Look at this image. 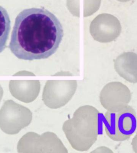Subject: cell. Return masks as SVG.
Segmentation results:
<instances>
[{"mask_svg":"<svg viewBox=\"0 0 137 153\" xmlns=\"http://www.w3.org/2000/svg\"><path fill=\"white\" fill-rule=\"evenodd\" d=\"M64 36L58 19L44 8L24 9L16 18L9 48L18 59H46L54 54Z\"/></svg>","mask_w":137,"mask_h":153,"instance_id":"cell-1","label":"cell"},{"mask_svg":"<svg viewBox=\"0 0 137 153\" xmlns=\"http://www.w3.org/2000/svg\"><path fill=\"white\" fill-rule=\"evenodd\" d=\"M99 112L94 106L78 108L73 117L64 123L62 129L73 149L87 151L97 139Z\"/></svg>","mask_w":137,"mask_h":153,"instance_id":"cell-2","label":"cell"},{"mask_svg":"<svg viewBox=\"0 0 137 153\" xmlns=\"http://www.w3.org/2000/svg\"><path fill=\"white\" fill-rule=\"evenodd\" d=\"M104 124L106 134L111 139L116 142L126 141L136 131V113L129 105L116 112L107 111L104 115Z\"/></svg>","mask_w":137,"mask_h":153,"instance_id":"cell-3","label":"cell"},{"mask_svg":"<svg viewBox=\"0 0 137 153\" xmlns=\"http://www.w3.org/2000/svg\"><path fill=\"white\" fill-rule=\"evenodd\" d=\"M18 152L23 153H68V151L57 135L51 131L40 135L29 132L18 142Z\"/></svg>","mask_w":137,"mask_h":153,"instance_id":"cell-4","label":"cell"},{"mask_svg":"<svg viewBox=\"0 0 137 153\" xmlns=\"http://www.w3.org/2000/svg\"><path fill=\"white\" fill-rule=\"evenodd\" d=\"M32 114L27 107L13 100L6 101L0 109V128L10 135L16 134L31 123Z\"/></svg>","mask_w":137,"mask_h":153,"instance_id":"cell-5","label":"cell"},{"mask_svg":"<svg viewBox=\"0 0 137 153\" xmlns=\"http://www.w3.org/2000/svg\"><path fill=\"white\" fill-rule=\"evenodd\" d=\"M76 81H48L42 94V100L49 108L56 109L67 105L75 94Z\"/></svg>","mask_w":137,"mask_h":153,"instance_id":"cell-6","label":"cell"},{"mask_svg":"<svg viewBox=\"0 0 137 153\" xmlns=\"http://www.w3.org/2000/svg\"><path fill=\"white\" fill-rule=\"evenodd\" d=\"M132 93L128 87L122 82L115 81L104 86L99 94L101 105L109 112L120 111L128 105Z\"/></svg>","mask_w":137,"mask_h":153,"instance_id":"cell-7","label":"cell"},{"mask_svg":"<svg viewBox=\"0 0 137 153\" xmlns=\"http://www.w3.org/2000/svg\"><path fill=\"white\" fill-rule=\"evenodd\" d=\"M9 90L12 96L20 101L29 103L34 101L39 94L40 82L38 81H10Z\"/></svg>","mask_w":137,"mask_h":153,"instance_id":"cell-8","label":"cell"},{"mask_svg":"<svg viewBox=\"0 0 137 153\" xmlns=\"http://www.w3.org/2000/svg\"><path fill=\"white\" fill-rule=\"evenodd\" d=\"M114 68L121 77L132 83H137V54L124 52L114 61Z\"/></svg>","mask_w":137,"mask_h":153,"instance_id":"cell-9","label":"cell"},{"mask_svg":"<svg viewBox=\"0 0 137 153\" xmlns=\"http://www.w3.org/2000/svg\"><path fill=\"white\" fill-rule=\"evenodd\" d=\"M11 29V21L7 10L0 6V53L6 48Z\"/></svg>","mask_w":137,"mask_h":153,"instance_id":"cell-10","label":"cell"},{"mask_svg":"<svg viewBox=\"0 0 137 153\" xmlns=\"http://www.w3.org/2000/svg\"><path fill=\"white\" fill-rule=\"evenodd\" d=\"M91 153H113L114 152L110 149L104 146L98 147L96 149L91 152Z\"/></svg>","mask_w":137,"mask_h":153,"instance_id":"cell-11","label":"cell"},{"mask_svg":"<svg viewBox=\"0 0 137 153\" xmlns=\"http://www.w3.org/2000/svg\"><path fill=\"white\" fill-rule=\"evenodd\" d=\"M131 144L133 152L137 153V132L132 139Z\"/></svg>","mask_w":137,"mask_h":153,"instance_id":"cell-12","label":"cell"},{"mask_svg":"<svg viewBox=\"0 0 137 153\" xmlns=\"http://www.w3.org/2000/svg\"><path fill=\"white\" fill-rule=\"evenodd\" d=\"M3 88H2V87L0 85V102H1V100L3 97Z\"/></svg>","mask_w":137,"mask_h":153,"instance_id":"cell-13","label":"cell"},{"mask_svg":"<svg viewBox=\"0 0 137 153\" xmlns=\"http://www.w3.org/2000/svg\"><path fill=\"white\" fill-rule=\"evenodd\" d=\"M117 1L121 2H127L130 1L131 0H117Z\"/></svg>","mask_w":137,"mask_h":153,"instance_id":"cell-14","label":"cell"}]
</instances>
